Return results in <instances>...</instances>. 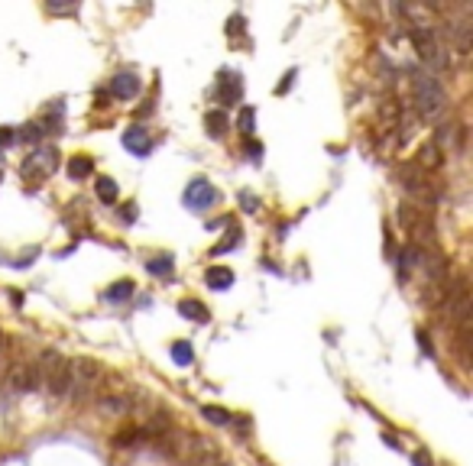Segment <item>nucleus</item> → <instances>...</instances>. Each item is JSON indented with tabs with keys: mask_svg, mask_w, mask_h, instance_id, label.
I'll list each match as a JSON object with an SVG mask.
<instances>
[{
	"mask_svg": "<svg viewBox=\"0 0 473 466\" xmlns=\"http://www.w3.org/2000/svg\"><path fill=\"white\" fill-rule=\"evenodd\" d=\"M68 398L72 402H91L97 398V385L104 382V369L94 360H75L68 363Z\"/></svg>",
	"mask_w": 473,
	"mask_h": 466,
	"instance_id": "1",
	"label": "nucleus"
},
{
	"mask_svg": "<svg viewBox=\"0 0 473 466\" xmlns=\"http://www.w3.org/2000/svg\"><path fill=\"white\" fill-rule=\"evenodd\" d=\"M36 372H39V385L52 398H68V360H62L55 350H46L36 360Z\"/></svg>",
	"mask_w": 473,
	"mask_h": 466,
	"instance_id": "2",
	"label": "nucleus"
},
{
	"mask_svg": "<svg viewBox=\"0 0 473 466\" xmlns=\"http://www.w3.org/2000/svg\"><path fill=\"white\" fill-rule=\"evenodd\" d=\"M412 45H415L421 65L428 68V74H438V72H444V68L451 65L441 36H438L434 30H428V26H415V30H412Z\"/></svg>",
	"mask_w": 473,
	"mask_h": 466,
	"instance_id": "3",
	"label": "nucleus"
},
{
	"mask_svg": "<svg viewBox=\"0 0 473 466\" xmlns=\"http://www.w3.org/2000/svg\"><path fill=\"white\" fill-rule=\"evenodd\" d=\"M412 88H415V110H419L421 116L431 120V116H438L444 110L447 94H444L441 78H434V74H428V72H419L415 81H412Z\"/></svg>",
	"mask_w": 473,
	"mask_h": 466,
	"instance_id": "4",
	"label": "nucleus"
},
{
	"mask_svg": "<svg viewBox=\"0 0 473 466\" xmlns=\"http://www.w3.org/2000/svg\"><path fill=\"white\" fill-rule=\"evenodd\" d=\"M396 179H399V185L409 191V194H415L421 204H434V201H438V191H434V185L425 179V172H421L419 165H399ZM421 204H419V207H421Z\"/></svg>",
	"mask_w": 473,
	"mask_h": 466,
	"instance_id": "5",
	"label": "nucleus"
},
{
	"mask_svg": "<svg viewBox=\"0 0 473 466\" xmlns=\"http://www.w3.org/2000/svg\"><path fill=\"white\" fill-rule=\"evenodd\" d=\"M396 217H399V223H402V230L415 236V243L431 236V221H428V214L421 211L419 204H399Z\"/></svg>",
	"mask_w": 473,
	"mask_h": 466,
	"instance_id": "6",
	"label": "nucleus"
},
{
	"mask_svg": "<svg viewBox=\"0 0 473 466\" xmlns=\"http://www.w3.org/2000/svg\"><path fill=\"white\" fill-rule=\"evenodd\" d=\"M7 389L13 395H26L32 389H39V372H36V363H13L10 372H7Z\"/></svg>",
	"mask_w": 473,
	"mask_h": 466,
	"instance_id": "7",
	"label": "nucleus"
},
{
	"mask_svg": "<svg viewBox=\"0 0 473 466\" xmlns=\"http://www.w3.org/2000/svg\"><path fill=\"white\" fill-rule=\"evenodd\" d=\"M214 201H217V191H214L211 181H205V179L188 181V188H185V207H192V211H208Z\"/></svg>",
	"mask_w": 473,
	"mask_h": 466,
	"instance_id": "8",
	"label": "nucleus"
},
{
	"mask_svg": "<svg viewBox=\"0 0 473 466\" xmlns=\"http://www.w3.org/2000/svg\"><path fill=\"white\" fill-rule=\"evenodd\" d=\"M214 94H217V101H221L224 107L240 104V97H243V81H240V74L230 72V68H224V72L217 74Z\"/></svg>",
	"mask_w": 473,
	"mask_h": 466,
	"instance_id": "9",
	"label": "nucleus"
},
{
	"mask_svg": "<svg viewBox=\"0 0 473 466\" xmlns=\"http://www.w3.org/2000/svg\"><path fill=\"white\" fill-rule=\"evenodd\" d=\"M467 314H470V295H467V282L457 278L447 292V318L457 321V324H467Z\"/></svg>",
	"mask_w": 473,
	"mask_h": 466,
	"instance_id": "10",
	"label": "nucleus"
},
{
	"mask_svg": "<svg viewBox=\"0 0 473 466\" xmlns=\"http://www.w3.org/2000/svg\"><path fill=\"white\" fill-rule=\"evenodd\" d=\"M55 165H59V152L55 149H49V146H43V149H36L32 152V159H26V165H23V175H52L55 172Z\"/></svg>",
	"mask_w": 473,
	"mask_h": 466,
	"instance_id": "11",
	"label": "nucleus"
},
{
	"mask_svg": "<svg viewBox=\"0 0 473 466\" xmlns=\"http://www.w3.org/2000/svg\"><path fill=\"white\" fill-rule=\"evenodd\" d=\"M94 402H97V412L101 414H127L130 408H133V398L123 392H101Z\"/></svg>",
	"mask_w": 473,
	"mask_h": 466,
	"instance_id": "12",
	"label": "nucleus"
},
{
	"mask_svg": "<svg viewBox=\"0 0 473 466\" xmlns=\"http://www.w3.org/2000/svg\"><path fill=\"white\" fill-rule=\"evenodd\" d=\"M123 146L133 152V156H150L152 152V136H150V130H143V127H133L123 133Z\"/></svg>",
	"mask_w": 473,
	"mask_h": 466,
	"instance_id": "13",
	"label": "nucleus"
},
{
	"mask_svg": "<svg viewBox=\"0 0 473 466\" xmlns=\"http://www.w3.org/2000/svg\"><path fill=\"white\" fill-rule=\"evenodd\" d=\"M137 91H140V78L133 72H120L110 78V94L120 97V101H130V97H137Z\"/></svg>",
	"mask_w": 473,
	"mask_h": 466,
	"instance_id": "14",
	"label": "nucleus"
},
{
	"mask_svg": "<svg viewBox=\"0 0 473 466\" xmlns=\"http://www.w3.org/2000/svg\"><path fill=\"white\" fill-rule=\"evenodd\" d=\"M230 285H234V272H230L227 265H211V269H208V288L227 292Z\"/></svg>",
	"mask_w": 473,
	"mask_h": 466,
	"instance_id": "15",
	"label": "nucleus"
},
{
	"mask_svg": "<svg viewBox=\"0 0 473 466\" xmlns=\"http://www.w3.org/2000/svg\"><path fill=\"white\" fill-rule=\"evenodd\" d=\"M441 162H444L441 149L434 146V143H425V146H421V152H419V162H415V165H419L421 172H425V169L434 172V169H441Z\"/></svg>",
	"mask_w": 473,
	"mask_h": 466,
	"instance_id": "16",
	"label": "nucleus"
},
{
	"mask_svg": "<svg viewBox=\"0 0 473 466\" xmlns=\"http://www.w3.org/2000/svg\"><path fill=\"white\" fill-rule=\"evenodd\" d=\"M179 311H182V318L198 321V324H208V307L201 305V301H194V298H185L182 305H179Z\"/></svg>",
	"mask_w": 473,
	"mask_h": 466,
	"instance_id": "17",
	"label": "nucleus"
},
{
	"mask_svg": "<svg viewBox=\"0 0 473 466\" xmlns=\"http://www.w3.org/2000/svg\"><path fill=\"white\" fill-rule=\"evenodd\" d=\"M91 172H94V162L88 159V156H72V159H68V175L75 181H85Z\"/></svg>",
	"mask_w": 473,
	"mask_h": 466,
	"instance_id": "18",
	"label": "nucleus"
},
{
	"mask_svg": "<svg viewBox=\"0 0 473 466\" xmlns=\"http://www.w3.org/2000/svg\"><path fill=\"white\" fill-rule=\"evenodd\" d=\"M94 188H97V198H101L104 204H117L120 188H117V181H114V179H97Z\"/></svg>",
	"mask_w": 473,
	"mask_h": 466,
	"instance_id": "19",
	"label": "nucleus"
},
{
	"mask_svg": "<svg viewBox=\"0 0 473 466\" xmlns=\"http://www.w3.org/2000/svg\"><path fill=\"white\" fill-rule=\"evenodd\" d=\"M140 437H146V431H143V427H123V431H117V434H114V440H110V444H114V447H133V444H140Z\"/></svg>",
	"mask_w": 473,
	"mask_h": 466,
	"instance_id": "20",
	"label": "nucleus"
},
{
	"mask_svg": "<svg viewBox=\"0 0 473 466\" xmlns=\"http://www.w3.org/2000/svg\"><path fill=\"white\" fill-rule=\"evenodd\" d=\"M205 127L211 136H224L227 133V114L224 110H211V114L205 116Z\"/></svg>",
	"mask_w": 473,
	"mask_h": 466,
	"instance_id": "21",
	"label": "nucleus"
},
{
	"mask_svg": "<svg viewBox=\"0 0 473 466\" xmlns=\"http://www.w3.org/2000/svg\"><path fill=\"white\" fill-rule=\"evenodd\" d=\"M172 360L179 363V366H192V363H194V350H192V343H185V340L172 343Z\"/></svg>",
	"mask_w": 473,
	"mask_h": 466,
	"instance_id": "22",
	"label": "nucleus"
},
{
	"mask_svg": "<svg viewBox=\"0 0 473 466\" xmlns=\"http://www.w3.org/2000/svg\"><path fill=\"white\" fill-rule=\"evenodd\" d=\"M130 295H133V282H127V278H123V282H114V285L104 292L108 301H127Z\"/></svg>",
	"mask_w": 473,
	"mask_h": 466,
	"instance_id": "23",
	"label": "nucleus"
},
{
	"mask_svg": "<svg viewBox=\"0 0 473 466\" xmlns=\"http://www.w3.org/2000/svg\"><path fill=\"white\" fill-rule=\"evenodd\" d=\"M236 127H240V133H243V136H253V127H256V110H253V107H243V110H240V120H236Z\"/></svg>",
	"mask_w": 473,
	"mask_h": 466,
	"instance_id": "24",
	"label": "nucleus"
},
{
	"mask_svg": "<svg viewBox=\"0 0 473 466\" xmlns=\"http://www.w3.org/2000/svg\"><path fill=\"white\" fill-rule=\"evenodd\" d=\"M146 269H150L152 276H169L172 272V256H159V259L146 263Z\"/></svg>",
	"mask_w": 473,
	"mask_h": 466,
	"instance_id": "25",
	"label": "nucleus"
},
{
	"mask_svg": "<svg viewBox=\"0 0 473 466\" xmlns=\"http://www.w3.org/2000/svg\"><path fill=\"white\" fill-rule=\"evenodd\" d=\"M201 414H205V418H208L211 424H221V427H224V424H230V414H227L224 408H214V405H208V408H205Z\"/></svg>",
	"mask_w": 473,
	"mask_h": 466,
	"instance_id": "26",
	"label": "nucleus"
},
{
	"mask_svg": "<svg viewBox=\"0 0 473 466\" xmlns=\"http://www.w3.org/2000/svg\"><path fill=\"white\" fill-rule=\"evenodd\" d=\"M236 243H240V230H230V236H227V240H221V243L214 246V253H227V250H234Z\"/></svg>",
	"mask_w": 473,
	"mask_h": 466,
	"instance_id": "27",
	"label": "nucleus"
},
{
	"mask_svg": "<svg viewBox=\"0 0 473 466\" xmlns=\"http://www.w3.org/2000/svg\"><path fill=\"white\" fill-rule=\"evenodd\" d=\"M20 136L26 139V143H36V139L43 136V127H39V123H30V127H23Z\"/></svg>",
	"mask_w": 473,
	"mask_h": 466,
	"instance_id": "28",
	"label": "nucleus"
},
{
	"mask_svg": "<svg viewBox=\"0 0 473 466\" xmlns=\"http://www.w3.org/2000/svg\"><path fill=\"white\" fill-rule=\"evenodd\" d=\"M192 466H230V463H227L221 454H211V456H205V460H198V463H192Z\"/></svg>",
	"mask_w": 473,
	"mask_h": 466,
	"instance_id": "29",
	"label": "nucleus"
},
{
	"mask_svg": "<svg viewBox=\"0 0 473 466\" xmlns=\"http://www.w3.org/2000/svg\"><path fill=\"white\" fill-rule=\"evenodd\" d=\"M292 81H295V72H285V78H282V85L276 88V91H279V94H285V91H289V85Z\"/></svg>",
	"mask_w": 473,
	"mask_h": 466,
	"instance_id": "30",
	"label": "nucleus"
},
{
	"mask_svg": "<svg viewBox=\"0 0 473 466\" xmlns=\"http://www.w3.org/2000/svg\"><path fill=\"white\" fill-rule=\"evenodd\" d=\"M13 139H17V136H13V133H10V130H7V127L0 130V149H3V146H10Z\"/></svg>",
	"mask_w": 473,
	"mask_h": 466,
	"instance_id": "31",
	"label": "nucleus"
},
{
	"mask_svg": "<svg viewBox=\"0 0 473 466\" xmlns=\"http://www.w3.org/2000/svg\"><path fill=\"white\" fill-rule=\"evenodd\" d=\"M415 466H431V456L425 454V450H419V454H415Z\"/></svg>",
	"mask_w": 473,
	"mask_h": 466,
	"instance_id": "32",
	"label": "nucleus"
},
{
	"mask_svg": "<svg viewBox=\"0 0 473 466\" xmlns=\"http://www.w3.org/2000/svg\"><path fill=\"white\" fill-rule=\"evenodd\" d=\"M419 347L425 350V353H434V350H431V343H428V337H425V334H419Z\"/></svg>",
	"mask_w": 473,
	"mask_h": 466,
	"instance_id": "33",
	"label": "nucleus"
},
{
	"mask_svg": "<svg viewBox=\"0 0 473 466\" xmlns=\"http://www.w3.org/2000/svg\"><path fill=\"white\" fill-rule=\"evenodd\" d=\"M250 156H253V159H259V152H263V146H259V143H250Z\"/></svg>",
	"mask_w": 473,
	"mask_h": 466,
	"instance_id": "34",
	"label": "nucleus"
},
{
	"mask_svg": "<svg viewBox=\"0 0 473 466\" xmlns=\"http://www.w3.org/2000/svg\"><path fill=\"white\" fill-rule=\"evenodd\" d=\"M133 217H137V214H133V204H127V207H123V221H133Z\"/></svg>",
	"mask_w": 473,
	"mask_h": 466,
	"instance_id": "35",
	"label": "nucleus"
},
{
	"mask_svg": "<svg viewBox=\"0 0 473 466\" xmlns=\"http://www.w3.org/2000/svg\"><path fill=\"white\" fill-rule=\"evenodd\" d=\"M0 343H3V337H0Z\"/></svg>",
	"mask_w": 473,
	"mask_h": 466,
	"instance_id": "36",
	"label": "nucleus"
}]
</instances>
